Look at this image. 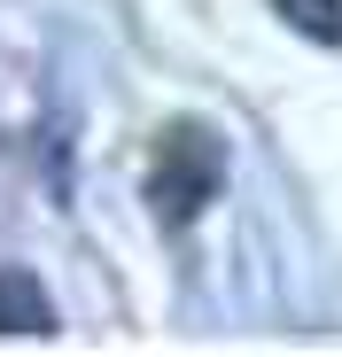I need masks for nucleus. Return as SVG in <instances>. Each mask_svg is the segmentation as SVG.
Returning <instances> with one entry per match:
<instances>
[{
	"mask_svg": "<svg viewBox=\"0 0 342 357\" xmlns=\"http://www.w3.org/2000/svg\"><path fill=\"white\" fill-rule=\"evenodd\" d=\"M280 16H288L304 39H319V47H342V0H272Z\"/></svg>",
	"mask_w": 342,
	"mask_h": 357,
	"instance_id": "obj_3",
	"label": "nucleus"
},
{
	"mask_svg": "<svg viewBox=\"0 0 342 357\" xmlns=\"http://www.w3.org/2000/svg\"><path fill=\"white\" fill-rule=\"evenodd\" d=\"M54 311H47V295L31 272H0V334H47Z\"/></svg>",
	"mask_w": 342,
	"mask_h": 357,
	"instance_id": "obj_2",
	"label": "nucleus"
},
{
	"mask_svg": "<svg viewBox=\"0 0 342 357\" xmlns=\"http://www.w3.org/2000/svg\"><path fill=\"white\" fill-rule=\"evenodd\" d=\"M218 178H225L218 140H210L202 125H179V132L163 140V163H156V210H163L171 225H187V218L218 195Z\"/></svg>",
	"mask_w": 342,
	"mask_h": 357,
	"instance_id": "obj_1",
	"label": "nucleus"
}]
</instances>
